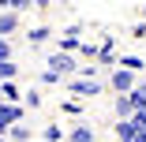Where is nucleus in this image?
<instances>
[{"mask_svg":"<svg viewBox=\"0 0 146 142\" xmlns=\"http://www.w3.org/2000/svg\"><path fill=\"white\" fill-rule=\"evenodd\" d=\"M131 38H146V22H135V30H131Z\"/></svg>","mask_w":146,"mask_h":142,"instance_id":"nucleus-24","label":"nucleus"},{"mask_svg":"<svg viewBox=\"0 0 146 142\" xmlns=\"http://www.w3.org/2000/svg\"><path fill=\"white\" fill-rule=\"evenodd\" d=\"M79 71H82V79H94L98 75V64H79Z\"/></svg>","mask_w":146,"mask_h":142,"instance_id":"nucleus-23","label":"nucleus"},{"mask_svg":"<svg viewBox=\"0 0 146 142\" xmlns=\"http://www.w3.org/2000/svg\"><path fill=\"white\" fill-rule=\"evenodd\" d=\"M127 101H131V108H135V112H142V108H146V82H139V86L127 94Z\"/></svg>","mask_w":146,"mask_h":142,"instance_id":"nucleus-8","label":"nucleus"},{"mask_svg":"<svg viewBox=\"0 0 146 142\" xmlns=\"http://www.w3.org/2000/svg\"><path fill=\"white\" fill-rule=\"evenodd\" d=\"M64 112H71V116H79V112H82V101H79V97H71V101H64Z\"/></svg>","mask_w":146,"mask_h":142,"instance_id":"nucleus-20","label":"nucleus"},{"mask_svg":"<svg viewBox=\"0 0 146 142\" xmlns=\"http://www.w3.org/2000/svg\"><path fill=\"white\" fill-rule=\"evenodd\" d=\"M49 71H56V75H75L79 64H75L71 52H52V56H49Z\"/></svg>","mask_w":146,"mask_h":142,"instance_id":"nucleus-3","label":"nucleus"},{"mask_svg":"<svg viewBox=\"0 0 146 142\" xmlns=\"http://www.w3.org/2000/svg\"><path fill=\"white\" fill-rule=\"evenodd\" d=\"M4 60H11V41L0 38V64H4Z\"/></svg>","mask_w":146,"mask_h":142,"instance_id":"nucleus-21","label":"nucleus"},{"mask_svg":"<svg viewBox=\"0 0 146 142\" xmlns=\"http://www.w3.org/2000/svg\"><path fill=\"white\" fill-rule=\"evenodd\" d=\"M11 124H23V105H0V138H8Z\"/></svg>","mask_w":146,"mask_h":142,"instance_id":"nucleus-2","label":"nucleus"},{"mask_svg":"<svg viewBox=\"0 0 146 142\" xmlns=\"http://www.w3.org/2000/svg\"><path fill=\"white\" fill-rule=\"evenodd\" d=\"M112 56H116V45H112V34L101 38V52H98V64H112Z\"/></svg>","mask_w":146,"mask_h":142,"instance_id":"nucleus-7","label":"nucleus"},{"mask_svg":"<svg viewBox=\"0 0 146 142\" xmlns=\"http://www.w3.org/2000/svg\"><path fill=\"white\" fill-rule=\"evenodd\" d=\"M135 127H131V120H120V124H116V138H120V142H135Z\"/></svg>","mask_w":146,"mask_h":142,"instance_id":"nucleus-12","label":"nucleus"},{"mask_svg":"<svg viewBox=\"0 0 146 142\" xmlns=\"http://www.w3.org/2000/svg\"><path fill=\"white\" fill-rule=\"evenodd\" d=\"M15 30H19V15L15 11H0V38H8Z\"/></svg>","mask_w":146,"mask_h":142,"instance_id":"nucleus-6","label":"nucleus"},{"mask_svg":"<svg viewBox=\"0 0 146 142\" xmlns=\"http://www.w3.org/2000/svg\"><path fill=\"white\" fill-rule=\"evenodd\" d=\"M19 75V64H11V60H4V64H0V82H11Z\"/></svg>","mask_w":146,"mask_h":142,"instance_id":"nucleus-14","label":"nucleus"},{"mask_svg":"<svg viewBox=\"0 0 146 142\" xmlns=\"http://www.w3.org/2000/svg\"><path fill=\"white\" fill-rule=\"evenodd\" d=\"M41 82H45V86H56V82H60V75H56V71H49V67H45V71H41Z\"/></svg>","mask_w":146,"mask_h":142,"instance_id":"nucleus-22","label":"nucleus"},{"mask_svg":"<svg viewBox=\"0 0 146 142\" xmlns=\"http://www.w3.org/2000/svg\"><path fill=\"white\" fill-rule=\"evenodd\" d=\"M68 90L79 94V97H94V94H101V82H94V79H71Z\"/></svg>","mask_w":146,"mask_h":142,"instance_id":"nucleus-4","label":"nucleus"},{"mask_svg":"<svg viewBox=\"0 0 146 142\" xmlns=\"http://www.w3.org/2000/svg\"><path fill=\"white\" fill-rule=\"evenodd\" d=\"M112 108H116V116H120V120H131V116H135V108H131L127 94H120V97H116V101H112Z\"/></svg>","mask_w":146,"mask_h":142,"instance_id":"nucleus-9","label":"nucleus"},{"mask_svg":"<svg viewBox=\"0 0 146 142\" xmlns=\"http://www.w3.org/2000/svg\"><path fill=\"white\" fill-rule=\"evenodd\" d=\"M0 94H4V105H19V86H15V82H0Z\"/></svg>","mask_w":146,"mask_h":142,"instance_id":"nucleus-10","label":"nucleus"},{"mask_svg":"<svg viewBox=\"0 0 146 142\" xmlns=\"http://www.w3.org/2000/svg\"><path fill=\"white\" fill-rule=\"evenodd\" d=\"M0 105H4V94H0Z\"/></svg>","mask_w":146,"mask_h":142,"instance_id":"nucleus-26","label":"nucleus"},{"mask_svg":"<svg viewBox=\"0 0 146 142\" xmlns=\"http://www.w3.org/2000/svg\"><path fill=\"white\" fill-rule=\"evenodd\" d=\"M4 142H11V138H4Z\"/></svg>","mask_w":146,"mask_h":142,"instance_id":"nucleus-27","label":"nucleus"},{"mask_svg":"<svg viewBox=\"0 0 146 142\" xmlns=\"http://www.w3.org/2000/svg\"><path fill=\"white\" fill-rule=\"evenodd\" d=\"M82 30H79V26H71V30L60 38V52H75V49H82V38H79Z\"/></svg>","mask_w":146,"mask_h":142,"instance_id":"nucleus-5","label":"nucleus"},{"mask_svg":"<svg viewBox=\"0 0 146 142\" xmlns=\"http://www.w3.org/2000/svg\"><path fill=\"white\" fill-rule=\"evenodd\" d=\"M71 142H94V127H90V124H79V127L71 131Z\"/></svg>","mask_w":146,"mask_h":142,"instance_id":"nucleus-13","label":"nucleus"},{"mask_svg":"<svg viewBox=\"0 0 146 142\" xmlns=\"http://www.w3.org/2000/svg\"><path fill=\"white\" fill-rule=\"evenodd\" d=\"M120 67H124V71H131V75H139V71H142V60H139V56H124Z\"/></svg>","mask_w":146,"mask_h":142,"instance_id":"nucleus-15","label":"nucleus"},{"mask_svg":"<svg viewBox=\"0 0 146 142\" xmlns=\"http://www.w3.org/2000/svg\"><path fill=\"white\" fill-rule=\"evenodd\" d=\"M131 127H135L139 135H146V108H142V112H135V116H131Z\"/></svg>","mask_w":146,"mask_h":142,"instance_id":"nucleus-18","label":"nucleus"},{"mask_svg":"<svg viewBox=\"0 0 146 142\" xmlns=\"http://www.w3.org/2000/svg\"><path fill=\"white\" fill-rule=\"evenodd\" d=\"M41 138H45V142H60V138H64V131L56 127V124H49V127L41 131Z\"/></svg>","mask_w":146,"mask_h":142,"instance_id":"nucleus-16","label":"nucleus"},{"mask_svg":"<svg viewBox=\"0 0 146 142\" xmlns=\"http://www.w3.org/2000/svg\"><path fill=\"white\" fill-rule=\"evenodd\" d=\"M23 105H26V108H38V105H41V90H26Z\"/></svg>","mask_w":146,"mask_h":142,"instance_id":"nucleus-17","label":"nucleus"},{"mask_svg":"<svg viewBox=\"0 0 146 142\" xmlns=\"http://www.w3.org/2000/svg\"><path fill=\"white\" fill-rule=\"evenodd\" d=\"M0 142H4V138H0Z\"/></svg>","mask_w":146,"mask_h":142,"instance_id":"nucleus-28","label":"nucleus"},{"mask_svg":"<svg viewBox=\"0 0 146 142\" xmlns=\"http://www.w3.org/2000/svg\"><path fill=\"white\" fill-rule=\"evenodd\" d=\"M49 38H52V30H49V26H34V30L26 34V41H30V45H45Z\"/></svg>","mask_w":146,"mask_h":142,"instance_id":"nucleus-11","label":"nucleus"},{"mask_svg":"<svg viewBox=\"0 0 146 142\" xmlns=\"http://www.w3.org/2000/svg\"><path fill=\"white\" fill-rule=\"evenodd\" d=\"M142 22H146V4H142Z\"/></svg>","mask_w":146,"mask_h":142,"instance_id":"nucleus-25","label":"nucleus"},{"mask_svg":"<svg viewBox=\"0 0 146 142\" xmlns=\"http://www.w3.org/2000/svg\"><path fill=\"white\" fill-rule=\"evenodd\" d=\"M109 86H112L116 94H131V90L139 86V79H135L131 71H124V67H116V71L109 75Z\"/></svg>","mask_w":146,"mask_h":142,"instance_id":"nucleus-1","label":"nucleus"},{"mask_svg":"<svg viewBox=\"0 0 146 142\" xmlns=\"http://www.w3.org/2000/svg\"><path fill=\"white\" fill-rule=\"evenodd\" d=\"M8 138H11V142H26V138H30V131H26V127H11Z\"/></svg>","mask_w":146,"mask_h":142,"instance_id":"nucleus-19","label":"nucleus"}]
</instances>
